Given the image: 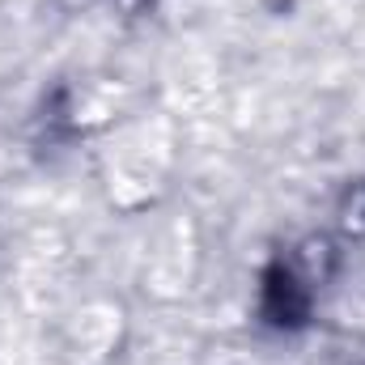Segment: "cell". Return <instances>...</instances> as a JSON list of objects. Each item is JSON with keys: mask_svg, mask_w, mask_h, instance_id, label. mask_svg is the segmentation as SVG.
Instances as JSON below:
<instances>
[{"mask_svg": "<svg viewBox=\"0 0 365 365\" xmlns=\"http://www.w3.org/2000/svg\"><path fill=\"white\" fill-rule=\"evenodd\" d=\"M264 310L276 323H302L306 310H310V297H306V284L284 268L268 272V289H264Z\"/></svg>", "mask_w": 365, "mask_h": 365, "instance_id": "6da1fadb", "label": "cell"}]
</instances>
